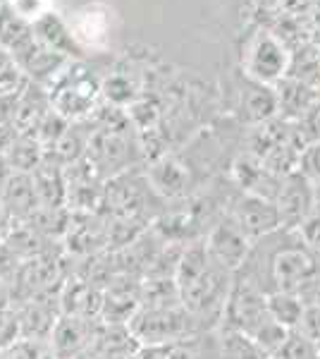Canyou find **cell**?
I'll use <instances>...</instances> for the list:
<instances>
[{"label":"cell","mask_w":320,"mask_h":359,"mask_svg":"<svg viewBox=\"0 0 320 359\" xmlns=\"http://www.w3.org/2000/svg\"><path fill=\"white\" fill-rule=\"evenodd\" d=\"M223 309L232 331H239L244 335H251L265 321H270V314H267V294H263V290L251 280L235 283L230 294H227V302Z\"/></svg>","instance_id":"obj_7"},{"label":"cell","mask_w":320,"mask_h":359,"mask_svg":"<svg viewBox=\"0 0 320 359\" xmlns=\"http://www.w3.org/2000/svg\"><path fill=\"white\" fill-rule=\"evenodd\" d=\"M275 206H277V213H280L282 230L294 233V230L313 213V180L308 177L304 170L284 175L280 180Z\"/></svg>","instance_id":"obj_8"},{"label":"cell","mask_w":320,"mask_h":359,"mask_svg":"<svg viewBox=\"0 0 320 359\" xmlns=\"http://www.w3.org/2000/svg\"><path fill=\"white\" fill-rule=\"evenodd\" d=\"M103 311V290L84 278H72L62 283L60 290V314L79 316L98 321Z\"/></svg>","instance_id":"obj_14"},{"label":"cell","mask_w":320,"mask_h":359,"mask_svg":"<svg viewBox=\"0 0 320 359\" xmlns=\"http://www.w3.org/2000/svg\"><path fill=\"white\" fill-rule=\"evenodd\" d=\"M13 221H15L13 213H10V208H8V204H5L3 194H0V233H3V230L8 228V225L13 223Z\"/></svg>","instance_id":"obj_41"},{"label":"cell","mask_w":320,"mask_h":359,"mask_svg":"<svg viewBox=\"0 0 320 359\" xmlns=\"http://www.w3.org/2000/svg\"><path fill=\"white\" fill-rule=\"evenodd\" d=\"M232 221L239 225L249 240H258V237L272 235L275 230L282 228L275 201H267L263 196H253V194H244L242 199L237 201Z\"/></svg>","instance_id":"obj_12"},{"label":"cell","mask_w":320,"mask_h":359,"mask_svg":"<svg viewBox=\"0 0 320 359\" xmlns=\"http://www.w3.org/2000/svg\"><path fill=\"white\" fill-rule=\"evenodd\" d=\"M304 311H306V304L299 294H292V292H277L272 290L267 294V314H270L272 321H277L282 328L287 331H296L304 318Z\"/></svg>","instance_id":"obj_25"},{"label":"cell","mask_w":320,"mask_h":359,"mask_svg":"<svg viewBox=\"0 0 320 359\" xmlns=\"http://www.w3.org/2000/svg\"><path fill=\"white\" fill-rule=\"evenodd\" d=\"M29 84V77L20 62L5 48H0V96H17Z\"/></svg>","instance_id":"obj_28"},{"label":"cell","mask_w":320,"mask_h":359,"mask_svg":"<svg viewBox=\"0 0 320 359\" xmlns=\"http://www.w3.org/2000/svg\"><path fill=\"white\" fill-rule=\"evenodd\" d=\"M3 237V245L8 252H13L20 262H25V259H32V257H39V254H46V237L39 233L36 228H34L29 221H20V218H15L13 223L8 225V228L0 233Z\"/></svg>","instance_id":"obj_22"},{"label":"cell","mask_w":320,"mask_h":359,"mask_svg":"<svg viewBox=\"0 0 320 359\" xmlns=\"http://www.w3.org/2000/svg\"><path fill=\"white\" fill-rule=\"evenodd\" d=\"M206 249L223 269L237 273L246 264L249 252H251V240L244 235V230L235 221H227L215 225L213 233L208 235Z\"/></svg>","instance_id":"obj_11"},{"label":"cell","mask_w":320,"mask_h":359,"mask_svg":"<svg viewBox=\"0 0 320 359\" xmlns=\"http://www.w3.org/2000/svg\"><path fill=\"white\" fill-rule=\"evenodd\" d=\"M275 91H277V108H280L277 118L289 120V123H299L308 113V108L320 98V94H316V89H313L311 84L301 82V79H294V77L280 79Z\"/></svg>","instance_id":"obj_17"},{"label":"cell","mask_w":320,"mask_h":359,"mask_svg":"<svg viewBox=\"0 0 320 359\" xmlns=\"http://www.w3.org/2000/svg\"><path fill=\"white\" fill-rule=\"evenodd\" d=\"M137 82L130 77V74L125 72H115L110 74L106 82L101 84V94L106 96V101L110 106H132L134 101H137Z\"/></svg>","instance_id":"obj_27"},{"label":"cell","mask_w":320,"mask_h":359,"mask_svg":"<svg viewBox=\"0 0 320 359\" xmlns=\"http://www.w3.org/2000/svg\"><path fill=\"white\" fill-rule=\"evenodd\" d=\"M60 287H62L60 262L48 252L20 262L13 276V283H10L13 302L17 299L20 304H25L34 297H41V294H50L53 290H60Z\"/></svg>","instance_id":"obj_6"},{"label":"cell","mask_w":320,"mask_h":359,"mask_svg":"<svg viewBox=\"0 0 320 359\" xmlns=\"http://www.w3.org/2000/svg\"><path fill=\"white\" fill-rule=\"evenodd\" d=\"M8 8L22 20L34 22L43 13H48V0H8Z\"/></svg>","instance_id":"obj_33"},{"label":"cell","mask_w":320,"mask_h":359,"mask_svg":"<svg viewBox=\"0 0 320 359\" xmlns=\"http://www.w3.org/2000/svg\"><path fill=\"white\" fill-rule=\"evenodd\" d=\"M301 170L306 172L313 182H320V142L311 144L301 156Z\"/></svg>","instance_id":"obj_37"},{"label":"cell","mask_w":320,"mask_h":359,"mask_svg":"<svg viewBox=\"0 0 320 359\" xmlns=\"http://www.w3.org/2000/svg\"><path fill=\"white\" fill-rule=\"evenodd\" d=\"M320 347L299 331H289L284 345L277 350L275 359H318Z\"/></svg>","instance_id":"obj_30"},{"label":"cell","mask_w":320,"mask_h":359,"mask_svg":"<svg viewBox=\"0 0 320 359\" xmlns=\"http://www.w3.org/2000/svg\"><path fill=\"white\" fill-rule=\"evenodd\" d=\"M62 240L77 257H96L101 249L110 247L108 218H101L98 213L69 211V223Z\"/></svg>","instance_id":"obj_10"},{"label":"cell","mask_w":320,"mask_h":359,"mask_svg":"<svg viewBox=\"0 0 320 359\" xmlns=\"http://www.w3.org/2000/svg\"><path fill=\"white\" fill-rule=\"evenodd\" d=\"M46 91L50 98V108L57 115H62L69 123H79L96 111L101 82L84 62L69 60Z\"/></svg>","instance_id":"obj_2"},{"label":"cell","mask_w":320,"mask_h":359,"mask_svg":"<svg viewBox=\"0 0 320 359\" xmlns=\"http://www.w3.org/2000/svg\"><path fill=\"white\" fill-rule=\"evenodd\" d=\"M43 158H46V151L39 144V139L36 137H22V135H20V139H17L15 149L8 156V161L13 163L15 172H29V175H32V172L43 163Z\"/></svg>","instance_id":"obj_26"},{"label":"cell","mask_w":320,"mask_h":359,"mask_svg":"<svg viewBox=\"0 0 320 359\" xmlns=\"http://www.w3.org/2000/svg\"><path fill=\"white\" fill-rule=\"evenodd\" d=\"M294 233L299 235V240L304 242V247L311 249L313 257L320 262V213L313 211L311 216L294 230Z\"/></svg>","instance_id":"obj_32"},{"label":"cell","mask_w":320,"mask_h":359,"mask_svg":"<svg viewBox=\"0 0 320 359\" xmlns=\"http://www.w3.org/2000/svg\"><path fill=\"white\" fill-rule=\"evenodd\" d=\"M5 5H8V0H0V10H3V8H5Z\"/></svg>","instance_id":"obj_43"},{"label":"cell","mask_w":320,"mask_h":359,"mask_svg":"<svg viewBox=\"0 0 320 359\" xmlns=\"http://www.w3.org/2000/svg\"><path fill=\"white\" fill-rule=\"evenodd\" d=\"M313 211L320 213V182H313Z\"/></svg>","instance_id":"obj_42"},{"label":"cell","mask_w":320,"mask_h":359,"mask_svg":"<svg viewBox=\"0 0 320 359\" xmlns=\"http://www.w3.org/2000/svg\"><path fill=\"white\" fill-rule=\"evenodd\" d=\"M232 276L208 254L206 245H189L179 254L174 271V283L179 290V302L194 316L225 306L232 290Z\"/></svg>","instance_id":"obj_1"},{"label":"cell","mask_w":320,"mask_h":359,"mask_svg":"<svg viewBox=\"0 0 320 359\" xmlns=\"http://www.w3.org/2000/svg\"><path fill=\"white\" fill-rule=\"evenodd\" d=\"M39 204L43 208H67V177L65 168L46 156L43 163L32 172Z\"/></svg>","instance_id":"obj_16"},{"label":"cell","mask_w":320,"mask_h":359,"mask_svg":"<svg viewBox=\"0 0 320 359\" xmlns=\"http://www.w3.org/2000/svg\"><path fill=\"white\" fill-rule=\"evenodd\" d=\"M8 306H13V290H10V283L0 278V309H8Z\"/></svg>","instance_id":"obj_39"},{"label":"cell","mask_w":320,"mask_h":359,"mask_svg":"<svg viewBox=\"0 0 320 359\" xmlns=\"http://www.w3.org/2000/svg\"><path fill=\"white\" fill-rule=\"evenodd\" d=\"M223 359H267V355L249 335L232 331L223 343Z\"/></svg>","instance_id":"obj_29"},{"label":"cell","mask_w":320,"mask_h":359,"mask_svg":"<svg viewBox=\"0 0 320 359\" xmlns=\"http://www.w3.org/2000/svg\"><path fill=\"white\" fill-rule=\"evenodd\" d=\"M77 39L79 46H89V48H101L108 43L110 36V20L108 10L101 5H86L81 8L77 17H74V25L69 27Z\"/></svg>","instance_id":"obj_21"},{"label":"cell","mask_w":320,"mask_h":359,"mask_svg":"<svg viewBox=\"0 0 320 359\" xmlns=\"http://www.w3.org/2000/svg\"><path fill=\"white\" fill-rule=\"evenodd\" d=\"M146 182L153 192L162 196H182L189 189V170L182 161L172 156H160L146 175Z\"/></svg>","instance_id":"obj_19"},{"label":"cell","mask_w":320,"mask_h":359,"mask_svg":"<svg viewBox=\"0 0 320 359\" xmlns=\"http://www.w3.org/2000/svg\"><path fill=\"white\" fill-rule=\"evenodd\" d=\"M299 127L311 144L320 142V98L313 103L311 108H308V113L304 115V118L299 120Z\"/></svg>","instance_id":"obj_35"},{"label":"cell","mask_w":320,"mask_h":359,"mask_svg":"<svg viewBox=\"0 0 320 359\" xmlns=\"http://www.w3.org/2000/svg\"><path fill=\"white\" fill-rule=\"evenodd\" d=\"M242 111H244V118H246L251 125H260V123H265V120L277 118V115H280V108H277L275 86L251 82L249 89L244 91Z\"/></svg>","instance_id":"obj_24"},{"label":"cell","mask_w":320,"mask_h":359,"mask_svg":"<svg viewBox=\"0 0 320 359\" xmlns=\"http://www.w3.org/2000/svg\"><path fill=\"white\" fill-rule=\"evenodd\" d=\"M320 276V262L296 235V242L282 247L270 259V280L277 292L301 294Z\"/></svg>","instance_id":"obj_4"},{"label":"cell","mask_w":320,"mask_h":359,"mask_svg":"<svg viewBox=\"0 0 320 359\" xmlns=\"http://www.w3.org/2000/svg\"><path fill=\"white\" fill-rule=\"evenodd\" d=\"M296 331L304 333L311 343H316L320 347V309H316V306H306L304 318H301Z\"/></svg>","instance_id":"obj_36"},{"label":"cell","mask_w":320,"mask_h":359,"mask_svg":"<svg viewBox=\"0 0 320 359\" xmlns=\"http://www.w3.org/2000/svg\"><path fill=\"white\" fill-rule=\"evenodd\" d=\"M289 62H292V53L282 39L272 32H258L246 48L244 69L251 82L272 86L289 74Z\"/></svg>","instance_id":"obj_5"},{"label":"cell","mask_w":320,"mask_h":359,"mask_svg":"<svg viewBox=\"0 0 320 359\" xmlns=\"http://www.w3.org/2000/svg\"><path fill=\"white\" fill-rule=\"evenodd\" d=\"M235 180L239 182V187L244 189V194H253V196H263L267 201H275L277 189H280V180L275 177L267 168L260 163L256 156L244 154L235 161Z\"/></svg>","instance_id":"obj_15"},{"label":"cell","mask_w":320,"mask_h":359,"mask_svg":"<svg viewBox=\"0 0 320 359\" xmlns=\"http://www.w3.org/2000/svg\"><path fill=\"white\" fill-rule=\"evenodd\" d=\"M36 46L34 39L32 22L22 20L20 15H15L13 10L5 5L0 10V48H5L15 60H20L22 55H27L29 50Z\"/></svg>","instance_id":"obj_20"},{"label":"cell","mask_w":320,"mask_h":359,"mask_svg":"<svg viewBox=\"0 0 320 359\" xmlns=\"http://www.w3.org/2000/svg\"><path fill=\"white\" fill-rule=\"evenodd\" d=\"M17 316H20L22 340L46 343V340H50L57 318H60V306L50 304L48 294H41V297H34L29 302L20 304Z\"/></svg>","instance_id":"obj_13"},{"label":"cell","mask_w":320,"mask_h":359,"mask_svg":"<svg viewBox=\"0 0 320 359\" xmlns=\"http://www.w3.org/2000/svg\"><path fill=\"white\" fill-rule=\"evenodd\" d=\"M98 321L79 316H65L57 318L53 335H50V357L53 359H79L81 355L91 350L98 333Z\"/></svg>","instance_id":"obj_9"},{"label":"cell","mask_w":320,"mask_h":359,"mask_svg":"<svg viewBox=\"0 0 320 359\" xmlns=\"http://www.w3.org/2000/svg\"><path fill=\"white\" fill-rule=\"evenodd\" d=\"M0 359H46L41 343H32V340H17L13 347L0 352Z\"/></svg>","instance_id":"obj_34"},{"label":"cell","mask_w":320,"mask_h":359,"mask_svg":"<svg viewBox=\"0 0 320 359\" xmlns=\"http://www.w3.org/2000/svg\"><path fill=\"white\" fill-rule=\"evenodd\" d=\"M17 340H22L17 309H13V306L0 309V352H5L8 347H13Z\"/></svg>","instance_id":"obj_31"},{"label":"cell","mask_w":320,"mask_h":359,"mask_svg":"<svg viewBox=\"0 0 320 359\" xmlns=\"http://www.w3.org/2000/svg\"><path fill=\"white\" fill-rule=\"evenodd\" d=\"M127 331L141 347H170L196 331V316L177 306H139L130 318Z\"/></svg>","instance_id":"obj_3"},{"label":"cell","mask_w":320,"mask_h":359,"mask_svg":"<svg viewBox=\"0 0 320 359\" xmlns=\"http://www.w3.org/2000/svg\"><path fill=\"white\" fill-rule=\"evenodd\" d=\"M32 29H34V39H36V43L43 46V48H48V50H53V53L72 57L79 50L72 29H69L65 22L53 13V10H48V13H43L39 20H34Z\"/></svg>","instance_id":"obj_18"},{"label":"cell","mask_w":320,"mask_h":359,"mask_svg":"<svg viewBox=\"0 0 320 359\" xmlns=\"http://www.w3.org/2000/svg\"><path fill=\"white\" fill-rule=\"evenodd\" d=\"M267 359H275V357H267Z\"/></svg>","instance_id":"obj_44"},{"label":"cell","mask_w":320,"mask_h":359,"mask_svg":"<svg viewBox=\"0 0 320 359\" xmlns=\"http://www.w3.org/2000/svg\"><path fill=\"white\" fill-rule=\"evenodd\" d=\"M0 194H3L13 218H20V221L29 218L41 206L36 189H34V180L29 172H15V175L3 184Z\"/></svg>","instance_id":"obj_23"},{"label":"cell","mask_w":320,"mask_h":359,"mask_svg":"<svg viewBox=\"0 0 320 359\" xmlns=\"http://www.w3.org/2000/svg\"><path fill=\"white\" fill-rule=\"evenodd\" d=\"M15 175V168H13V163H10L5 156H0V189H3V184L8 182L10 177Z\"/></svg>","instance_id":"obj_40"},{"label":"cell","mask_w":320,"mask_h":359,"mask_svg":"<svg viewBox=\"0 0 320 359\" xmlns=\"http://www.w3.org/2000/svg\"><path fill=\"white\" fill-rule=\"evenodd\" d=\"M17 139H20V132L15 130V125H10V123L0 125V156H5V158H8L10 151L15 149Z\"/></svg>","instance_id":"obj_38"}]
</instances>
